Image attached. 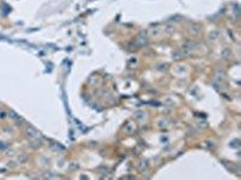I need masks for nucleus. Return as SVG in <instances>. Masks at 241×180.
Here are the masks:
<instances>
[{
  "mask_svg": "<svg viewBox=\"0 0 241 180\" xmlns=\"http://www.w3.org/2000/svg\"><path fill=\"white\" fill-rule=\"evenodd\" d=\"M160 33V29L159 28L154 27L149 28V30L142 31L139 34V36L147 38V37H154V36H157Z\"/></svg>",
  "mask_w": 241,
  "mask_h": 180,
  "instance_id": "nucleus-2",
  "label": "nucleus"
},
{
  "mask_svg": "<svg viewBox=\"0 0 241 180\" xmlns=\"http://www.w3.org/2000/svg\"><path fill=\"white\" fill-rule=\"evenodd\" d=\"M218 36H219V32L218 31H213L210 34V37L212 38H212H213V39H215V38H216L218 37Z\"/></svg>",
  "mask_w": 241,
  "mask_h": 180,
  "instance_id": "nucleus-10",
  "label": "nucleus"
},
{
  "mask_svg": "<svg viewBox=\"0 0 241 180\" xmlns=\"http://www.w3.org/2000/svg\"><path fill=\"white\" fill-rule=\"evenodd\" d=\"M202 27L200 25L194 24L188 28V32L192 36H198L201 33Z\"/></svg>",
  "mask_w": 241,
  "mask_h": 180,
  "instance_id": "nucleus-4",
  "label": "nucleus"
},
{
  "mask_svg": "<svg viewBox=\"0 0 241 180\" xmlns=\"http://www.w3.org/2000/svg\"><path fill=\"white\" fill-rule=\"evenodd\" d=\"M191 54V50L183 48V49L174 52L172 55V57L174 60H179L185 56L189 55Z\"/></svg>",
  "mask_w": 241,
  "mask_h": 180,
  "instance_id": "nucleus-1",
  "label": "nucleus"
},
{
  "mask_svg": "<svg viewBox=\"0 0 241 180\" xmlns=\"http://www.w3.org/2000/svg\"><path fill=\"white\" fill-rule=\"evenodd\" d=\"M137 62V58L136 57H132V58H131L130 61V65L133 67L136 65Z\"/></svg>",
  "mask_w": 241,
  "mask_h": 180,
  "instance_id": "nucleus-11",
  "label": "nucleus"
},
{
  "mask_svg": "<svg viewBox=\"0 0 241 180\" xmlns=\"http://www.w3.org/2000/svg\"><path fill=\"white\" fill-rule=\"evenodd\" d=\"M229 145L233 148H238L240 146V141L239 139H234L231 141Z\"/></svg>",
  "mask_w": 241,
  "mask_h": 180,
  "instance_id": "nucleus-5",
  "label": "nucleus"
},
{
  "mask_svg": "<svg viewBox=\"0 0 241 180\" xmlns=\"http://www.w3.org/2000/svg\"><path fill=\"white\" fill-rule=\"evenodd\" d=\"M174 28L171 25H168L167 27L165 28V30L167 33H171V32H173L174 31Z\"/></svg>",
  "mask_w": 241,
  "mask_h": 180,
  "instance_id": "nucleus-13",
  "label": "nucleus"
},
{
  "mask_svg": "<svg viewBox=\"0 0 241 180\" xmlns=\"http://www.w3.org/2000/svg\"><path fill=\"white\" fill-rule=\"evenodd\" d=\"M135 117L138 119V120H142V119L144 117V114L141 111H139V112H137L135 114Z\"/></svg>",
  "mask_w": 241,
  "mask_h": 180,
  "instance_id": "nucleus-9",
  "label": "nucleus"
},
{
  "mask_svg": "<svg viewBox=\"0 0 241 180\" xmlns=\"http://www.w3.org/2000/svg\"><path fill=\"white\" fill-rule=\"evenodd\" d=\"M148 165V163L146 161H142V162L140 163V164H139V169H144L146 167H147V166Z\"/></svg>",
  "mask_w": 241,
  "mask_h": 180,
  "instance_id": "nucleus-12",
  "label": "nucleus"
},
{
  "mask_svg": "<svg viewBox=\"0 0 241 180\" xmlns=\"http://www.w3.org/2000/svg\"><path fill=\"white\" fill-rule=\"evenodd\" d=\"M196 45V44L194 42L189 41V42H186V43H185V44H184L183 46H184V48H185V49L191 50L192 49H193V48H195Z\"/></svg>",
  "mask_w": 241,
  "mask_h": 180,
  "instance_id": "nucleus-6",
  "label": "nucleus"
},
{
  "mask_svg": "<svg viewBox=\"0 0 241 180\" xmlns=\"http://www.w3.org/2000/svg\"><path fill=\"white\" fill-rule=\"evenodd\" d=\"M4 149V145L3 143L0 142V150H1V149Z\"/></svg>",
  "mask_w": 241,
  "mask_h": 180,
  "instance_id": "nucleus-14",
  "label": "nucleus"
},
{
  "mask_svg": "<svg viewBox=\"0 0 241 180\" xmlns=\"http://www.w3.org/2000/svg\"><path fill=\"white\" fill-rule=\"evenodd\" d=\"M232 55V51L229 49H225L222 52V55L225 58H228Z\"/></svg>",
  "mask_w": 241,
  "mask_h": 180,
  "instance_id": "nucleus-7",
  "label": "nucleus"
},
{
  "mask_svg": "<svg viewBox=\"0 0 241 180\" xmlns=\"http://www.w3.org/2000/svg\"><path fill=\"white\" fill-rule=\"evenodd\" d=\"M168 64L167 63H161L157 66V68L160 71H165L168 68Z\"/></svg>",
  "mask_w": 241,
  "mask_h": 180,
  "instance_id": "nucleus-8",
  "label": "nucleus"
},
{
  "mask_svg": "<svg viewBox=\"0 0 241 180\" xmlns=\"http://www.w3.org/2000/svg\"><path fill=\"white\" fill-rule=\"evenodd\" d=\"M147 43V38L143 36H139L138 38H137L136 39L134 40L132 43H130L131 47L134 48V49H138L139 48L142 47V46L146 45V44Z\"/></svg>",
  "mask_w": 241,
  "mask_h": 180,
  "instance_id": "nucleus-3",
  "label": "nucleus"
}]
</instances>
